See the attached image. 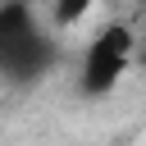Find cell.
Listing matches in <instances>:
<instances>
[{
	"mask_svg": "<svg viewBox=\"0 0 146 146\" xmlns=\"http://www.w3.org/2000/svg\"><path fill=\"white\" fill-rule=\"evenodd\" d=\"M36 27H41V18H36L32 0H0V55Z\"/></svg>",
	"mask_w": 146,
	"mask_h": 146,
	"instance_id": "3957f363",
	"label": "cell"
},
{
	"mask_svg": "<svg viewBox=\"0 0 146 146\" xmlns=\"http://www.w3.org/2000/svg\"><path fill=\"white\" fill-rule=\"evenodd\" d=\"M137 59V32L128 23H105L87 46H82V59H78V91L87 100H100L110 96L123 73L132 68Z\"/></svg>",
	"mask_w": 146,
	"mask_h": 146,
	"instance_id": "6da1fadb",
	"label": "cell"
},
{
	"mask_svg": "<svg viewBox=\"0 0 146 146\" xmlns=\"http://www.w3.org/2000/svg\"><path fill=\"white\" fill-rule=\"evenodd\" d=\"M55 59H59V36H55V27L41 23L36 32H27L23 41H14L0 55V68H5V82L9 87H27V82L46 78L55 68Z\"/></svg>",
	"mask_w": 146,
	"mask_h": 146,
	"instance_id": "7a4b0ae2",
	"label": "cell"
},
{
	"mask_svg": "<svg viewBox=\"0 0 146 146\" xmlns=\"http://www.w3.org/2000/svg\"><path fill=\"white\" fill-rule=\"evenodd\" d=\"M91 5H96V0H55V5H50V27H55V32L78 27V23L91 14Z\"/></svg>",
	"mask_w": 146,
	"mask_h": 146,
	"instance_id": "277c9868",
	"label": "cell"
}]
</instances>
